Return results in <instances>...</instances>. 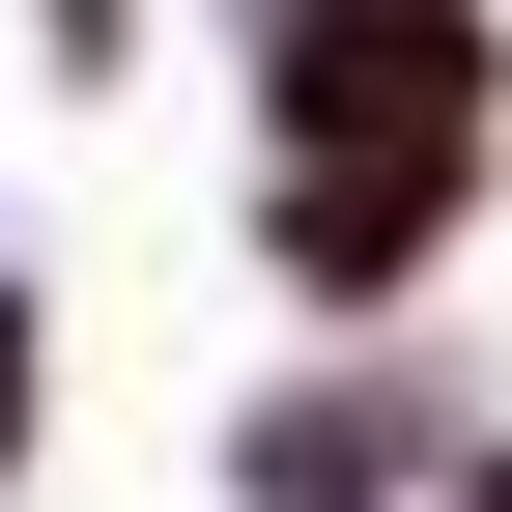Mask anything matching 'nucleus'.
<instances>
[{
    "mask_svg": "<svg viewBox=\"0 0 512 512\" xmlns=\"http://www.w3.org/2000/svg\"><path fill=\"white\" fill-rule=\"evenodd\" d=\"M427 484H456V427L399 342H313L285 399H228V512H427Z\"/></svg>",
    "mask_w": 512,
    "mask_h": 512,
    "instance_id": "2",
    "label": "nucleus"
},
{
    "mask_svg": "<svg viewBox=\"0 0 512 512\" xmlns=\"http://www.w3.org/2000/svg\"><path fill=\"white\" fill-rule=\"evenodd\" d=\"M29 427H57V313L0 285V484H29Z\"/></svg>",
    "mask_w": 512,
    "mask_h": 512,
    "instance_id": "3",
    "label": "nucleus"
},
{
    "mask_svg": "<svg viewBox=\"0 0 512 512\" xmlns=\"http://www.w3.org/2000/svg\"><path fill=\"white\" fill-rule=\"evenodd\" d=\"M427 512H512V427H456V484H427Z\"/></svg>",
    "mask_w": 512,
    "mask_h": 512,
    "instance_id": "4",
    "label": "nucleus"
},
{
    "mask_svg": "<svg viewBox=\"0 0 512 512\" xmlns=\"http://www.w3.org/2000/svg\"><path fill=\"white\" fill-rule=\"evenodd\" d=\"M256 171L484 200L512 171V0H256Z\"/></svg>",
    "mask_w": 512,
    "mask_h": 512,
    "instance_id": "1",
    "label": "nucleus"
}]
</instances>
